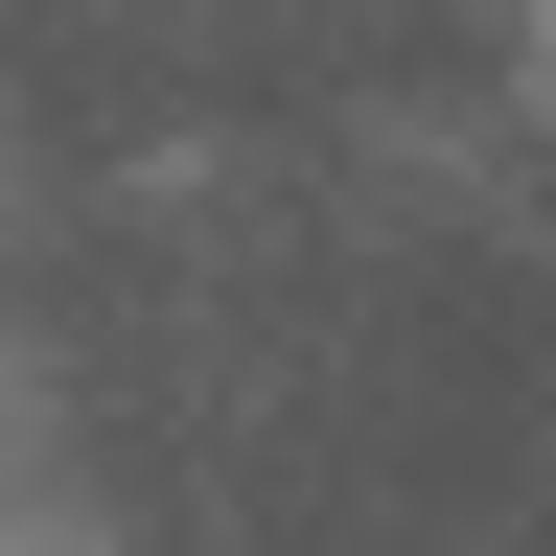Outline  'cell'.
<instances>
[{
  "label": "cell",
  "mask_w": 556,
  "mask_h": 556,
  "mask_svg": "<svg viewBox=\"0 0 556 556\" xmlns=\"http://www.w3.org/2000/svg\"><path fill=\"white\" fill-rule=\"evenodd\" d=\"M533 70H556V0H533Z\"/></svg>",
  "instance_id": "obj_1"
}]
</instances>
